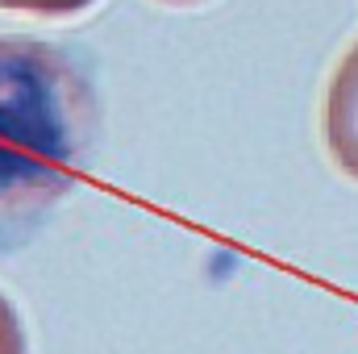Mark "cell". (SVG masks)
I'll return each mask as SVG.
<instances>
[{
    "instance_id": "6da1fadb",
    "label": "cell",
    "mask_w": 358,
    "mask_h": 354,
    "mask_svg": "<svg viewBox=\"0 0 358 354\" xmlns=\"http://www.w3.org/2000/svg\"><path fill=\"white\" fill-rule=\"evenodd\" d=\"M34 50L0 46V196L42 179L71 150L67 104Z\"/></svg>"
},
{
    "instance_id": "7a4b0ae2",
    "label": "cell",
    "mask_w": 358,
    "mask_h": 354,
    "mask_svg": "<svg viewBox=\"0 0 358 354\" xmlns=\"http://www.w3.org/2000/svg\"><path fill=\"white\" fill-rule=\"evenodd\" d=\"M329 150L342 171L358 179V46L342 63L334 92H329Z\"/></svg>"
}]
</instances>
